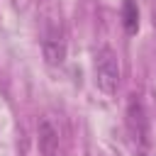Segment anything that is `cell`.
Masks as SVG:
<instances>
[{
    "label": "cell",
    "instance_id": "obj_2",
    "mask_svg": "<svg viewBox=\"0 0 156 156\" xmlns=\"http://www.w3.org/2000/svg\"><path fill=\"white\" fill-rule=\"evenodd\" d=\"M124 119H127V129H129V136H132L136 144L146 146V144H149V119H146L144 105H141V100H139L136 95H132V98H129Z\"/></svg>",
    "mask_w": 156,
    "mask_h": 156
},
{
    "label": "cell",
    "instance_id": "obj_1",
    "mask_svg": "<svg viewBox=\"0 0 156 156\" xmlns=\"http://www.w3.org/2000/svg\"><path fill=\"white\" fill-rule=\"evenodd\" d=\"M95 85L105 95H112L119 85V61L110 46H102L95 54Z\"/></svg>",
    "mask_w": 156,
    "mask_h": 156
},
{
    "label": "cell",
    "instance_id": "obj_4",
    "mask_svg": "<svg viewBox=\"0 0 156 156\" xmlns=\"http://www.w3.org/2000/svg\"><path fill=\"white\" fill-rule=\"evenodd\" d=\"M39 151L41 156H56L58 151V129L51 124L49 117L39 122Z\"/></svg>",
    "mask_w": 156,
    "mask_h": 156
},
{
    "label": "cell",
    "instance_id": "obj_3",
    "mask_svg": "<svg viewBox=\"0 0 156 156\" xmlns=\"http://www.w3.org/2000/svg\"><path fill=\"white\" fill-rule=\"evenodd\" d=\"M41 51L49 66H61L66 61V39L61 37L58 29H49L41 39Z\"/></svg>",
    "mask_w": 156,
    "mask_h": 156
},
{
    "label": "cell",
    "instance_id": "obj_5",
    "mask_svg": "<svg viewBox=\"0 0 156 156\" xmlns=\"http://www.w3.org/2000/svg\"><path fill=\"white\" fill-rule=\"evenodd\" d=\"M122 27L127 34H136V29H139V7L134 0L122 2Z\"/></svg>",
    "mask_w": 156,
    "mask_h": 156
}]
</instances>
